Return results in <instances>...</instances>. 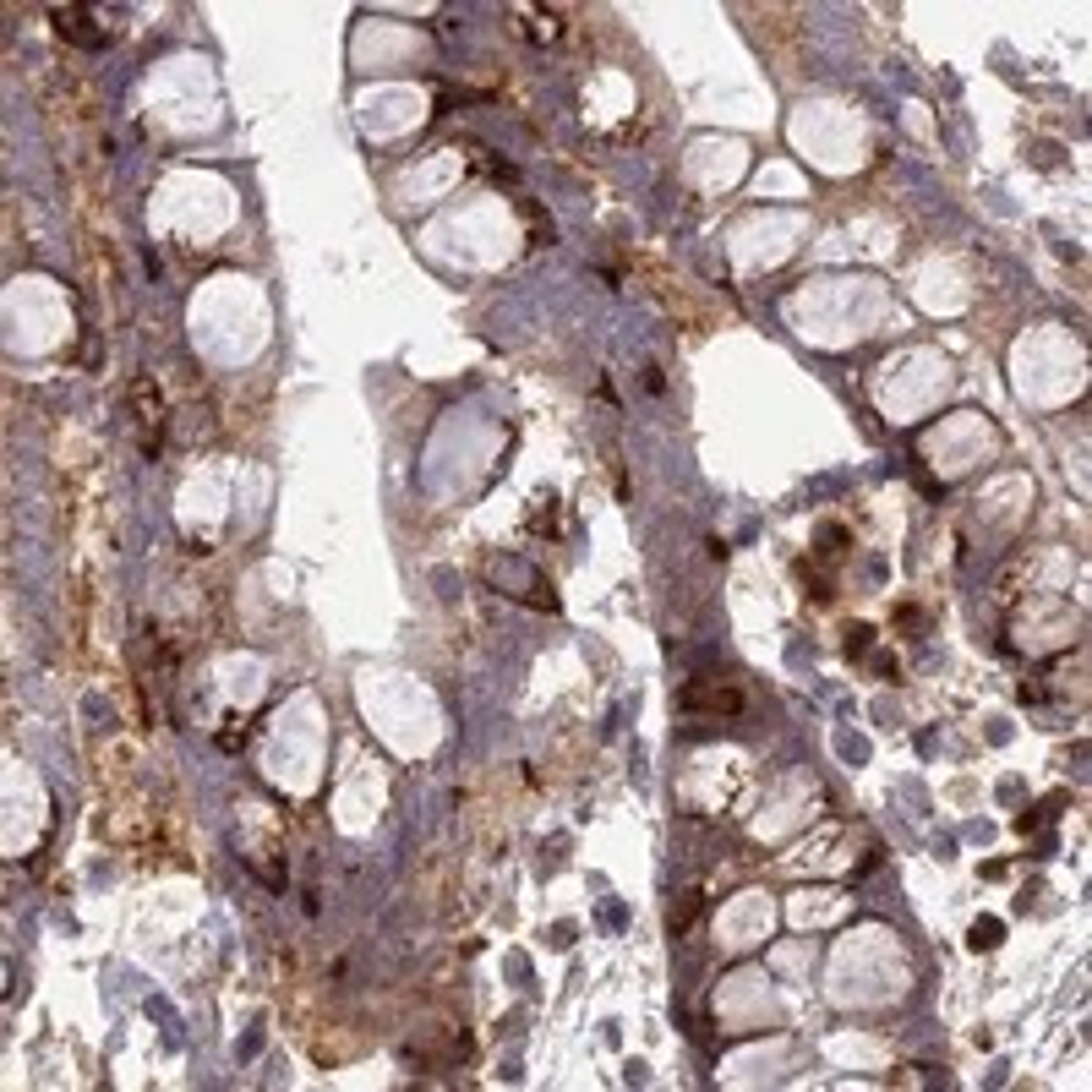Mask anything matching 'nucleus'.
<instances>
[{
    "label": "nucleus",
    "instance_id": "1",
    "mask_svg": "<svg viewBox=\"0 0 1092 1092\" xmlns=\"http://www.w3.org/2000/svg\"><path fill=\"white\" fill-rule=\"evenodd\" d=\"M50 22H55V34H60V39H72V44H88V50L110 44V27H88L93 17H88L82 6H60Z\"/></svg>",
    "mask_w": 1092,
    "mask_h": 1092
},
{
    "label": "nucleus",
    "instance_id": "2",
    "mask_svg": "<svg viewBox=\"0 0 1092 1092\" xmlns=\"http://www.w3.org/2000/svg\"><path fill=\"white\" fill-rule=\"evenodd\" d=\"M683 711H716V716L727 711V716H732V711H743V694H737V689H699V683H689V689H683Z\"/></svg>",
    "mask_w": 1092,
    "mask_h": 1092
},
{
    "label": "nucleus",
    "instance_id": "3",
    "mask_svg": "<svg viewBox=\"0 0 1092 1092\" xmlns=\"http://www.w3.org/2000/svg\"><path fill=\"white\" fill-rule=\"evenodd\" d=\"M973 945H978V950H983V945H1000V923H994V918H983V923L973 928Z\"/></svg>",
    "mask_w": 1092,
    "mask_h": 1092
}]
</instances>
